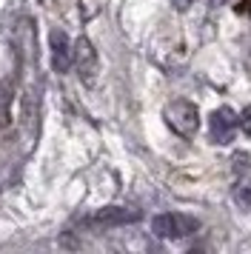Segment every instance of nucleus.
Listing matches in <instances>:
<instances>
[{
	"mask_svg": "<svg viewBox=\"0 0 251 254\" xmlns=\"http://www.w3.org/2000/svg\"><path fill=\"white\" fill-rule=\"evenodd\" d=\"M166 123H169L180 137H194L197 134V128H200V112H197V106L191 100H171L166 106Z\"/></svg>",
	"mask_w": 251,
	"mask_h": 254,
	"instance_id": "obj_1",
	"label": "nucleus"
},
{
	"mask_svg": "<svg viewBox=\"0 0 251 254\" xmlns=\"http://www.w3.org/2000/svg\"><path fill=\"white\" fill-rule=\"evenodd\" d=\"M200 229V220L191 217V214H177V211H169V214H157L151 220V231L163 237V240H180V237H188Z\"/></svg>",
	"mask_w": 251,
	"mask_h": 254,
	"instance_id": "obj_2",
	"label": "nucleus"
},
{
	"mask_svg": "<svg viewBox=\"0 0 251 254\" xmlns=\"http://www.w3.org/2000/svg\"><path fill=\"white\" fill-rule=\"evenodd\" d=\"M237 120L240 117L228 109V106H220L217 112H211L208 117V131H211V140L220 143V146H226L234 140V131H237Z\"/></svg>",
	"mask_w": 251,
	"mask_h": 254,
	"instance_id": "obj_3",
	"label": "nucleus"
},
{
	"mask_svg": "<svg viewBox=\"0 0 251 254\" xmlns=\"http://www.w3.org/2000/svg\"><path fill=\"white\" fill-rule=\"evenodd\" d=\"M71 63L77 66L80 80H83V83H91L94 77H97V52H94V46H91L89 37H80L77 43H74Z\"/></svg>",
	"mask_w": 251,
	"mask_h": 254,
	"instance_id": "obj_4",
	"label": "nucleus"
},
{
	"mask_svg": "<svg viewBox=\"0 0 251 254\" xmlns=\"http://www.w3.org/2000/svg\"><path fill=\"white\" fill-rule=\"evenodd\" d=\"M140 220V211L137 208H128V206H106V208H97L94 214L89 217L91 226H128V223H137Z\"/></svg>",
	"mask_w": 251,
	"mask_h": 254,
	"instance_id": "obj_5",
	"label": "nucleus"
},
{
	"mask_svg": "<svg viewBox=\"0 0 251 254\" xmlns=\"http://www.w3.org/2000/svg\"><path fill=\"white\" fill-rule=\"evenodd\" d=\"M49 49H52V69L60 71V74L68 71L74 46H71V40H68V35L63 29H52V32H49Z\"/></svg>",
	"mask_w": 251,
	"mask_h": 254,
	"instance_id": "obj_6",
	"label": "nucleus"
},
{
	"mask_svg": "<svg viewBox=\"0 0 251 254\" xmlns=\"http://www.w3.org/2000/svg\"><path fill=\"white\" fill-rule=\"evenodd\" d=\"M11 103H14V80L3 77L0 80V128L11 123Z\"/></svg>",
	"mask_w": 251,
	"mask_h": 254,
	"instance_id": "obj_7",
	"label": "nucleus"
},
{
	"mask_svg": "<svg viewBox=\"0 0 251 254\" xmlns=\"http://www.w3.org/2000/svg\"><path fill=\"white\" fill-rule=\"evenodd\" d=\"M234 200H237L243 208H249V211H251V180L237 183V189H234Z\"/></svg>",
	"mask_w": 251,
	"mask_h": 254,
	"instance_id": "obj_8",
	"label": "nucleus"
},
{
	"mask_svg": "<svg viewBox=\"0 0 251 254\" xmlns=\"http://www.w3.org/2000/svg\"><path fill=\"white\" fill-rule=\"evenodd\" d=\"M234 172L251 174V154L249 151H234Z\"/></svg>",
	"mask_w": 251,
	"mask_h": 254,
	"instance_id": "obj_9",
	"label": "nucleus"
},
{
	"mask_svg": "<svg viewBox=\"0 0 251 254\" xmlns=\"http://www.w3.org/2000/svg\"><path fill=\"white\" fill-rule=\"evenodd\" d=\"M237 123H240V128H243V131L251 137V106H246V109H243V115H240Z\"/></svg>",
	"mask_w": 251,
	"mask_h": 254,
	"instance_id": "obj_10",
	"label": "nucleus"
},
{
	"mask_svg": "<svg viewBox=\"0 0 251 254\" xmlns=\"http://www.w3.org/2000/svg\"><path fill=\"white\" fill-rule=\"evenodd\" d=\"M171 3H174V9H180V12H186V9L191 6L194 0H171Z\"/></svg>",
	"mask_w": 251,
	"mask_h": 254,
	"instance_id": "obj_11",
	"label": "nucleus"
},
{
	"mask_svg": "<svg viewBox=\"0 0 251 254\" xmlns=\"http://www.w3.org/2000/svg\"><path fill=\"white\" fill-rule=\"evenodd\" d=\"M240 12H243V14H251V0H243V3H240Z\"/></svg>",
	"mask_w": 251,
	"mask_h": 254,
	"instance_id": "obj_12",
	"label": "nucleus"
},
{
	"mask_svg": "<svg viewBox=\"0 0 251 254\" xmlns=\"http://www.w3.org/2000/svg\"><path fill=\"white\" fill-rule=\"evenodd\" d=\"M220 3H231V0H220Z\"/></svg>",
	"mask_w": 251,
	"mask_h": 254,
	"instance_id": "obj_13",
	"label": "nucleus"
}]
</instances>
